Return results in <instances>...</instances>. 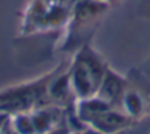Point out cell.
<instances>
[{
  "label": "cell",
  "instance_id": "cell-1",
  "mask_svg": "<svg viewBox=\"0 0 150 134\" xmlns=\"http://www.w3.org/2000/svg\"><path fill=\"white\" fill-rule=\"evenodd\" d=\"M64 69V64L51 69L50 72L40 75L38 78L29 80L24 83H18L0 91V112L8 115L24 114L40 109L43 105L53 104L50 99V83L53 77Z\"/></svg>",
  "mask_w": 150,
  "mask_h": 134
},
{
  "label": "cell",
  "instance_id": "cell-2",
  "mask_svg": "<svg viewBox=\"0 0 150 134\" xmlns=\"http://www.w3.org/2000/svg\"><path fill=\"white\" fill-rule=\"evenodd\" d=\"M110 5L94 0H77L72 6L70 18L67 21V34L64 40L61 42L59 50L62 51H77L85 43H88V38L93 35L96 29V24L101 19V16L109 10Z\"/></svg>",
  "mask_w": 150,
  "mask_h": 134
},
{
  "label": "cell",
  "instance_id": "cell-3",
  "mask_svg": "<svg viewBox=\"0 0 150 134\" xmlns=\"http://www.w3.org/2000/svg\"><path fill=\"white\" fill-rule=\"evenodd\" d=\"M67 72H69L70 86H72V91L77 99H86L98 93V85L93 78L91 72L85 66V62L75 54L74 59L69 62Z\"/></svg>",
  "mask_w": 150,
  "mask_h": 134
},
{
  "label": "cell",
  "instance_id": "cell-4",
  "mask_svg": "<svg viewBox=\"0 0 150 134\" xmlns=\"http://www.w3.org/2000/svg\"><path fill=\"white\" fill-rule=\"evenodd\" d=\"M126 90H128L126 78L121 77L118 72H115L112 67H107L105 75L102 78L101 85H99L96 96L101 97L102 101H105L113 109H120L121 110V101H123Z\"/></svg>",
  "mask_w": 150,
  "mask_h": 134
},
{
  "label": "cell",
  "instance_id": "cell-5",
  "mask_svg": "<svg viewBox=\"0 0 150 134\" xmlns=\"http://www.w3.org/2000/svg\"><path fill=\"white\" fill-rule=\"evenodd\" d=\"M136 123H137L136 120L128 117L120 109H109V110L102 112L101 115H98L88 126L98 129L102 134H117L120 131L133 128Z\"/></svg>",
  "mask_w": 150,
  "mask_h": 134
},
{
  "label": "cell",
  "instance_id": "cell-6",
  "mask_svg": "<svg viewBox=\"0 0 150 134\" xmlns=\"http://www.w3.org/2000/svg\"><path fill=\"white\" fill-rule=\"evenodd\" d=\"M30 117L34 121L35 134H48L66 120V109L58 104H48L32 110Z\"/></svg>",
  "mask_w": 150,
  "mask_h": 134
},
{
  "label": "cell",
  "instance_id": "cell-7",
  "mask_svg": "<svg viewBox=\"0 0 150 134\" xmlns=\"http://www.w3.org/2000/svg\"><path fill=\"white\" fill-rule=\"evenodd\" d=\"M109 109H113V107L94 94V96L86 97V99H77L74 107H72V110H74L75 117L80 120L81 123L90 125L98 115H101L102 112L109 110Z\"/></svg>",
  "mask_w": 150,
  "mask_h": 134
},
{
  "label": "cell",
  "instance_id": "cell-8",
  "mask_svg": "<svg viewBox=\"0 0 150 134\" xmlns=\"http://www.w3.org/2000/svg\"><path fill=\"white\" fill-rule=\"evenodd\" d=\"M121 110L128 117H131L133 120L137 121L144 115V101H142L141 94L137 91L126 90V93L123 96V101H121Z\"/></svg>",
  "mask_w": 150,
  "mask_h": 134
},
{
  "label": "cell",
  "instance_id": "cell-9",
  "mask_svg": "<svg viewBox=\"0 0 150 134\" xmlns=\"http://www.w3.org/2000/svg\"><path fill=\"white\" fill-rule=\"evenodd\" d=\"M10 121H11V128L15 131V134H35L30 112L10 115Z\"/></svg>",
  "mask_w": 150,
  "mask_h": 134
},
{
  "label": "cell",
  "instance_id": "cell-10",
  "mask_svg": "<svg viewBox=\"0 0 150 134\" xmlns=\"http://www.w3.org/2000/svg\"><path fill=\"white\" fill-rule=\"evenodd\" d=\"M0 134H15V131H13V128H11V121H10V118H8V121L3 125V128L0 129Z\"/></svg>",
  "mask_w": 150,
  "mask_h": 134
},
{
  "label": "cell",
  "instance_id": "cell-11",
  "mask_svg": "<svg viewBox=\"0 0 150 134\" xmlns=\"http://www.w3.org/2000/svg\"><path fill=\"white\" fill-rule=\"evenodd\" d=\"M8 118H10L8 114H5V112H0V129L3 128V125H5L6 121H8Z\"/></svg>",
  "mask_w": 150,
  "mask_h": 134
},
{
  "label": "cell",
  "instance_id": "cell-12",
  "mask_svg": "<svg viewBox=\"0 0 150 134\" xmlns=\"http://www.w3.org/2000/svg\"><path fill=\"white\" fill-rule=\"evenodd\" d=\"M94 2H101V3H107V5H112L113 2H118V0H94Z\"/></svg>",
  "mask_w": 150,
  "mask_h": 134
}]
</instances>
